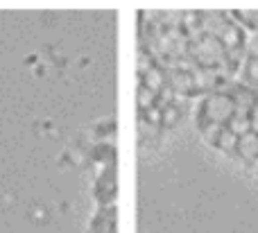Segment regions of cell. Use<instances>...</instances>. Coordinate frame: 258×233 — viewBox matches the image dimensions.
I'll use <instances>...</instances> for the list:
<instances>
[{
    "label": "cell",
    "mask_w": 258,
    "mask_h": 233,
    "mask_svg": "<svg viewBox=\"0 0 258 233\" xmlns=\"http://www.w3.org/2000/svg\"><path fill=\"white\" fill-rule=\"evenodd\" d=\"M233 113H236V104H233L231 95L224 91H213L200 104V122H209V125L227 127Z\"/></svg>",
    "instance_id": "cell-1"
},
{
    "label": "cell",
    "mask_w": 258,
    "mask_h": 233,
    "mask_svg": "<svg viewBox=\"0 0 258 233\" xmlns=\"http://www.w3.org/2000/svg\"><path fill=\"white\" fill-rule=\"evenodd\" d=\"M190 59L202 68H218L224 61V48L220 45L218 39L213 36H200L197 41H192L188 48Z\"/></svg>",
    "instance_id": "cell-2"
},
{
    "label": "cell",
    "mask_w": 258,
    "mask_h": 233,
    "mask_svg": "<svg viewBox=\"0 0 258 233\" xmlns=\"http://www.w3.org/2000/svg\"><path fill=\"white\" fill-rule=\"evenodd\" d=\"M190 80H192V91H195V93H206V91L213 93L220 84V77H218V72H215V68L197 66L195 70L190 72Z\"/></svg>",
    "instance_id": "cell-3"
},
{
    "label": "cell",
    "mask_w": 258,
    "mask_h": 233,
    "mask_svg": "<svg viewBox=\"0 0 258 233\" xmlns=\"http://www.w3.org/2000/svg\"><path fill=\"white\" fill-rule=\"evenodd\" d=\"M141 84L145 86L147 91H152V93L159 98L161 91L168 86V70H163V68L159 66V63H154V66L150 68V70L145 72V75L141 77Z\"/></svg>",
    "instance_id": "cell-4"
},
{
    "label": "cell",
    "mask_w": 258,
    "mask_h": 233,
    "mask_svg": "<svg viewBox=\"0 0 258 233\" xmlns=\"http://www.w3.org/2000/svg\"><path fill=\"white\" fill-rule=\"evenodd\" d=\"M220 45L224 48V54L227 52H233V50H242L245 48V36H242V30L240 25H236V23H229L227 27H224V32L218 36Z\"/></svg>",
    "instance_id": "cell-5"
},
{
    "label": "cell",
    "mask_w": 258,
    "mask_h": 233,
    "mask_svg": "<svg viewBox=\"0 0 258 233\" xmlns=\"http://www.w3.org/2000/svg\"><path fill=\"white\" fill-rule=\"evenodd\" d=\"M229 95H231L236 109H240V111H251V107L258 102V91L251 89V86H247V84H240V86L236 84Z\"/></svg>",
    "instance_id": "cell-6"
},
{
    "label": "cell",
    "mask_w": 258,
    "mask_h": 233,
    "mask_svg": "<svg viewBox=\"0 0 258 233\" xmlns=\"http://www.w3.org/2000/svg\"><path fill=\"white\" fill-rule=\"evenodd\" d=\"M236 154L247 163H256L258 161V136L254 134V131H249V134H245V136L238 138Z\"/></svg>",
    "instance_id": "cell-7"
},
{
    "label": "cell",
    "mask_w": 258,
    "mask_h": 233,
    "mask_svg": "<svg viewBox=\"0 0 258 233\" xmlns=\"http://www.w3.org/2000/svg\"><path fill=\"white\" fill-rule=\"evenodd\" d=\"M168 86L172 89L174 95H192V80L190 72H181V70H168Z\"/></svg>",
    "instance_id": "cell-8"
},
{
    "label": "cell",
    "mask_w": 258,
    "mask_h": 233,
    "mask_svg": "<svg viewBox=\"0 0 258 233\" xmlns=\"http://www.w3.org/2000/svg\"><path fill=\"white\" fill-rule=\"evenodd\" d=\"M227 129L231 131V134H236L238 138L245 134H249L251 131V122H249V111H240V109H236V113L231 116V120L227 122Z\"/></svg>",
    "instance_id": "cell-9"
},
{
    "label": "cell",
    "mask_w": 258,
    "mask_h": 233,
    "mask_svg": "<svg viewBox=\"0 0 258 233\" xmlns=\"http://www.w3.org/2000/svg\"><path fill=\"white\" fill-rule=\"evenodd\" d=\"M215 147H218L220 152H224V154H236V149H238V136L231 134V131L224 127V129L220 131L218 140H215Z\"/></svg>",
    "instance_id": "cell-10"
},
{
    "label": "cell",
    "mask_w": 258,
    "mask_h": 233,
    "mask_svg": "<svg viewBox=\"0 0 258 233\" xmlns=\"http://www.w3.org/2000/svg\"><path fill=\"white\" fill-rule=\"evenodd\" d=\"M156 102H159V98H156L152 91H147L143 84H138V109H141V113H145V111H150V109H154Z\"/></svg>",
    "instance_id": "cell-11"
},
{
    "label": "cell",
    "mask_w": 258,
    "mask_h": 233,
    "mask_svg": "<svg viewBox=\"0 0 258 233\" xmlns=\"http://www.w3.org/2000/svg\"><path fill=\"white\" fill-rule=\"evenodd\" d=\"M181 118V109L174 107V104H168V107L161 109V127H174Z\"/></svg>",
    "instance_id": "cell-12"
},
{
    "label": "cell",
    "mask_w": 258,
    "mask_h": 233,
    "mask_svg": "<svg viewBox=\"0 0 258 233\" xmlns=\"http://www.w3.org/2000/svg\"><path fill=\"white\" fill-rule=\"evenodd\" d=\"M245 82H247V86H251V89L258 91V57H247Z\"/></svg>",
    "instance_id": "cell-13"
},
{
    "label": "cell",
    "mask_w": 258,
    "mask_h": 233,
    "mask_svg": "<svg viewBox=\"0 0 258 233\" xmlns=\"http://www.w3.org/2000/svg\"><path fill=\"white\" fill-rule=\"evenodd\" d=\"M224 127H218V125H209V122H200V134H202V138L206 140V143H211V145H215V140H218V136H220V131H222Z\"/></svg>",
    "instance_id": "cell-14"
},
{
    "label": "cell",
    "mask_w": 258,
    "mask_h": 233,
    "mask_svg": "<svg viewBox=\"0 0 258 233\" xmlns=\"http://www.w3.org/2000/svg\"><path fill=\"white\" fill-rule=\"evenodd\" d=\"M143 120H147L150 125H161V109L159 107H154V109H150V111H145L143 113Z\"/></svg>",
    "instance_id": "cell-15"
},
{
    "label": "cell",
    "mask_w": 258,
    "mask_h": 233,
    "mask_svg": "<svg viewBox=\"0 0 258 233\" xmlns=\"http://www.w3.org/2000/svg\"><path fill=\"white\" fill-rule=\"evenodd\" d=\"M249 122H251V131L258 136V102L251 107V111H249Z\"/></svg>",
    "instance_id": "cell-16"
}]
</instances>
